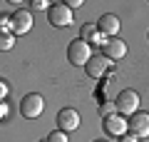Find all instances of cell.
Here are the masks:
<instances>
[{"label":"cell","mask_w":149,"mask_h":142,"mask_svg":"<svg viewBox=\"0 0 149 142\" xmlns=\"http://www.w3.org/2000/svg\"><path fill=\"white\" fill-rule=\"evenodd\" d=\"M92 55H95L92 53V45L85 42V40H80V37L67 45V60L72 65H77V67H85V65L92 60Z\"/></svg>","instance_id":"6da1fadb"},{"label":"cell","mask_w":149,"mask_h":142,"mask_svg":"<svg viewBox=\"0 0 149 142\" xmlns=\"http://www.w3.org/2000/svg\"><path fill=\"white\" fill-rule=\"evenodd\" d=\"M45 112V97L40 92H30L25 95L20 100V115L27 117V120H35V117H40Z\"/></svg>","instance_id":"7a4b0ae2"},{"label":"cell","mask_w":149,"mask_h":142,"mask_svg":"<svg viewBox=\"0 0 149 142\" xmlns=\"http://www.w3.org/2000/svg\"><path fill=\"white\" fill-rule=\"evenodd\" d=\"M114 105H117V112L124 117H132L139 112V95L137 90H122V92L114 97Z\"/></svg>","instance_id":"3957f363"},{"label":"cell","mask_w":149,"mask_h":142,"mask_svg":"<svg viewBox=\"0 0 149 142\" xmlns=\"http://www.w3.org/2000/svg\"><path fill=\"white\" fill-rule=\"evenodd\" d=\"M47 20H50V25H55V27H70L74 22V15L67 8V3H52L50 10H47Z\"/></svg>","instance_id":"277c9868"},{"label":"cell","mask_w":149,"mask_h":142,"mask_svg":"<svg viewBox=\"0 0 149 142\" xmlns=\"http://www.w3.org/2000/svg\"><path fill=\"white\" fill-rule=\"evenodd\" d=\"M102 130H104V135H109V137H122V135H127L129 132V122H127V117L124 115H119V112H114V115H107L104 120H102Z\"/></svg>","instance_id":"5b68a950"},{"label":"cell","mask_w":149,"mask_h":142,"mask_svg":"<svg viewBox=\"0 0 149 142\" xmlns=\"http://www.w3.org/2000/svg\"><path fill=\"white\" fill-rule=\"evenodd\" d=\"M129 135H134L137 140H147L149 137V112L139 110L137 115L129 117Z\"/></svg>","instance_id":"8992f818"},{"label":"cell","mask_w":149,"mask_h":142,"mask_svg":"<svg viewBox=\"0 0 149 142\" xmlns=\"http://www.w3.org/2000/svg\"><path fill=\"white\" fill-rule=\"evenodd\" d=\"M77 127H80V112L74 110V107H62L57 112V130L74 132Z\"/></svg>","instance_id":"52a82bcc"},{"label":"cell","mask_w":149,"mask_h":142,"mask_svg":"<svg viewBox=\"0 0 149 142\" xmlns=\"http://www.w3.org/2000/svg\"><path fill=\"white\" fill-rule=\"evenodd\" d=\"M109 67H112L109 58H104V55H92V60L85 65V72L90 75V77L100 80V77H104V75L109 72Z\"/></svg>","instance_id":"ba28073f"},{"label":"cell","mask_w":149,"mask_h":142,"mask_svg":"<svg viewBox=\"0 0 149 142\" xmlns=\"http://www.w3.org/2000/svg\"><path fill=\"white\" fill-rule=\"evenodd\" d=\"M10 22H13V35H25V32L32 30V13L30 10H15L10 15Z\"/></svg>","instance_id":"9c48e42d"},{"label":"cell","mask_w":149,"mask_h":142,"mask_svg":"<svg viewBox=\"0 0 149 142\" xmlns=\"http://www.w3.org/2000/svg\"><path fill=\"white\" fill-rule=\"evenodd\" d=\"M119 27H122V22H119V18L114 15V13H104V15H100V20H97V30H100L102 35H107V37H117Z\"/></svg>","instance_id":"30bf717a"},{"label":"cell","mask_w":149,"mask_h":142,"mask_svg":"<svg viewBox=\"0 0 149 142\" xmlns=\"http://www.w3.org/2000/svg\"><path fill=\"white\" fill-rule=\"evenodd\" d=\"M102 55L109 58L112 63H114V60H122L124 55H127V42L119 40V37H109V40L102 45Z\"/></svg>","instance_id":"8fae6325"},{"label":"cell","mask_w":149,"mask_h":142,"mask_svg":"<svg viewBox=\"0 0 149 142\" xmlns=\"http://www.w3.org/2000/svg\"><path fill=\"white\" fill-rule=\"evenodd\" d=\"M80 40L90 42V45H104L109 37H104L100 30H97V22H85L80 27Z\"/></svg>","instance_id":"7c38bea8"},{"label":"cell","mask_w":149,"mask_h":142,"mask_svg":"<svg viewBox=\"0 0 149 142\" xmlns=\"http://www.w3.org/2000/svg\"><path fill=\"white\" fill-rule=\"evenodd\" d=\"M13 45H15V35L13 32H3L0 35V50L8 53V50H13Z\"/></svg>","instance_id":"4fadbf2b"},{"label":"cell","mask_w":149,"mask_h":142,"mask_svg":"<svg viewBox=\"0 0 149 142\" xmlns=\"http://www.w3.org/2000/svg\"><path fill=\"white\" fill-rule=\"evenodd\" d=\"M47 142H70V137H67V132L55 130V132H50V135H47Z\"/></svg>","instance_id":"5bb4252c"},{"label":"cell","mask_w":149,"mask_h":142,"mask_svg":"<svg viewBox=\"0 0 149 142\" xmlns=\"http://www.w3.org/2000/svg\"><path fill=\"white\" fill-rule=\"evenodd\" d=\"M100 112H102V117L114 115V112H117V105H114V102H104V105H100Z\"/></svg>","instance_id":"9a60e30c"},{"label":"cell","mask_w":149,"mask_h":142,"mask_svg":"<svg viewBox=\"0 0 149 142\" xmlns=\"http://www.w3.org/2000/svg\"><path fill=\"white\" fill-rule=\"evenodd\" d=\"M0 97H3V100L10 97V85H8L5 80H0Z\"/></svg>","instance_id":"2e32d148"},{"label":"cell","mask_w":149,"mask_h":142,"mask_svg":"<svg viewBox=\"0 0 149 142\" xmlns=\"http://www.w3.org/2000/svg\"><path fill=\"white\" fill-rule=\"evenodd\" d=\"M30 8H32V10H45V8L50 10V5L45 3V0H30Z\"/></svg>","instance_id":"e0dca14e"},{"label":"cell","mask_w":149,"mask_h":142,"mask_svg":"<svg viewBox=\"0 0 149 142\" xmlns=\"http://www.w3.org/2000/svg\"><path fill=\"white\" fill-rule=\"evenodd\" d=\"M8 115H10V105H8V102L3 100V105H0V117H3V120H5Z\"/></svg>","instance_id":"ac0fdd59"},{"label":"cell","mask_w":149,"mask_h":142,"mask_svg":"<svg viewBox=\"0 0 149 142\" xmlns=\"http://www.w3.org/2000/svg\"><path fill=\"white\" fill-rule=\"evenodd\" d=\"M117 142H139V140H137L134 135H129V132H127V135H122V137H119Z\"/></svg>","instance_id":"d6986e66"},{"label":"cell","mask_w":149,"mask_h":142,"mask_svg":"<svg viewBox=\"0 0 149 142\" xmlns=\"http://www.w3.org/2000/svg\"><path fill=\"white\" fill-rule=\"evenodd\" d=\"M77 5H82V0H70V3H67L70 10H72V8H77Z\"/></svg>","instance_id":"ffe728a7"},{"label":"cell","mask_w":149,"mask_h":142,"mask_svg":"<svg viewBox=\"0 0 149 142\" xmlns=\"http://www.w3.org/2000/svg\"><path fill=\"white\" fill-rule=\"evenodd\" d=\"M95 142H104V140H95Z\"/></svg>","instance_id":"44dd1931"},{"label":"cell","mask_w":149,"mask_h":142,"mask_svg":"<svg viewBox=\"0 0 149 142\" xmlns=\"http://www.w3.org/2000/svg\"><path fill=\"white\" fill-rule=\"evenodd\" d=\"M40 142H47V140H40Z\"/></svg>","instance_id":"7402d4cb"}]
</instances>
